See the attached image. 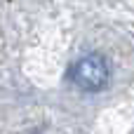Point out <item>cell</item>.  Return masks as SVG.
<instances>
[{"label":"cell","instance_id":"cell-1","mask_svg":"<svg viewBox=\"0 0 134 134\" xmlns=\"http://www.w3.org/2000/svg\"><path fill=\"white\" fill-rule=\"evenodd\" d=\"M111 80V68L101 54H85L73 66V82L82 92H101Z\"/></svg>","mask_w":134,"mask_h":134}]
</instances>
